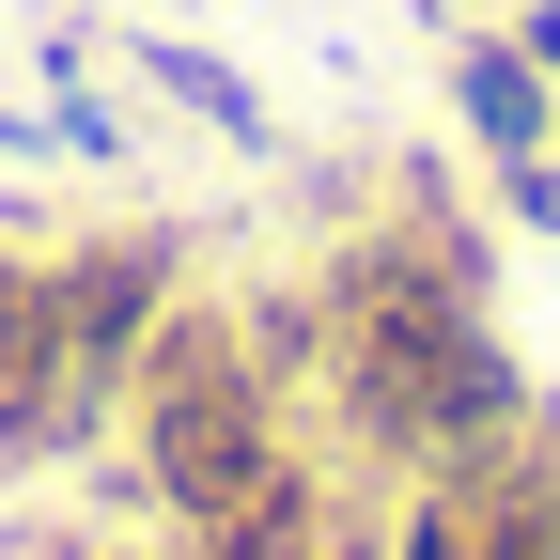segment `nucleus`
Instances as JSON below:
<instances>
[{
    "mask_svg": "<svg viewBox=\"0 0 560 560\" xmlns=\"http://www.w3.org/2000/svg\"><path fill=\"white\" fill-rule=\"evenodd\" d=\"M280 452H296L280 374L249 359L234 296H202V280H187V296L156 312V342H140V374H125V499L187 545L202 514H234Z\"/></svg>",
    "mask_w": 560,
    "mask_h": 560,
    "instance_id": "nucleus-1",
    "label": "nucleus"
},
{
    "mask_svg": "<svg viewBox=\"0 0 560 560\" xmlns=\"http://www.w3.org/2000/svg\"><path fill=\"white\" fill-rule=\"evenodd\" d=\"M187 296V234L172 219H109V234H47V312H62V405H79V452L125 420V374L156 312Z\"/></svg>",
    "mask_w": 560,
    "mask_h": 560,
    "instance_id": "nucleus-2",
    "label": "nucleus"
},
{
    "mask_svg": "<svg viewBox=\"0 0 560 560\" xmlns=\"http://www.w3.org/2000/svg\"><path fill=\"white\" fill-rule=\"evenodd\" d=\"M389 560H560V405H529L467 467L389 482Z\"/></svg>",
    "mask_w": 560,
    "mask_h": 560,
    "instance_id": "nucleus-3",
    "label": "nucleus"
},
{
    "mask_svg": "<svg viewBox=\"0 0 560 560\" xmlns=\"http://www.w3.org/2000/svg\"><path fill=\"white\" fill-rule=\"evenodd\" d=\"M79 452V405H62V312H47V249H0V467Z\"/></svg>",
    "mask_w": 560,
    "mask_h": 560,
    "instance_id": "nucleus-4",
    "label": "nucleus"
},
{
    "mask_svg": "<svg viewBox=\"0 0 560 560\" xmlns=\"http://www.w3.org/2000/svg\"><path fill=\"white\" fill-rule=\"evenodd\" d=\"M436 94H452V125H467L482 172H499V156H560V79L514 32H436Z\"/></svg>",
    "mask_w": 560,
    "mask_h": 560,
    "instance_id": "nucleus-5",
    "label": "nucleus"
},
{
    "mask_svg": "<svg viewBox=\"0 0 560 560\" xmlns=\"http://www.w3.org/2000/svg\"><path fill=\"white\" fill-rule=\"evenodd\" d=\"M109 62H125V79L156 94V109H187L202 140H234V156H280V109H265V79H249V62H219L202 32H156V16H125V32H109Z\"/></svg>",
    "mask_w": 560,
    "mask_h": 560,
    "instance_id": "nucleus-6",
    "label": "nucleus"
},
{
    "mask_svg": "<svg viewBox=\"0 0 560 560\" xmlns=\"http://www.w3.org/2000/svg\"><path fill=\"white\" fill-rule=\"evenodd\" d=\"M482 187H499V219H514V234H560V156H499Z\"/></svg>",
    "mask_w": 560,
    "mask_h": 560,
    "instance_id": "nucleus-7",
    "label": "nucleus"
},
{
    "mask_svg": "<svg viewBox=\"0 0 560 560\" xmlns=\"http://www.w3.org/2000/svg\"><path fill=\"white\" fill-rule=\"evenodd\" d=\"M499 32H514V47L545 62V79H560V0H514V16H499Z\"/></svg>",
    "mask_w": 560,
    "mask_h": 560,
    "instance_id": "nucleus-8",
    "label": "nucleus"
}]
</instances>
